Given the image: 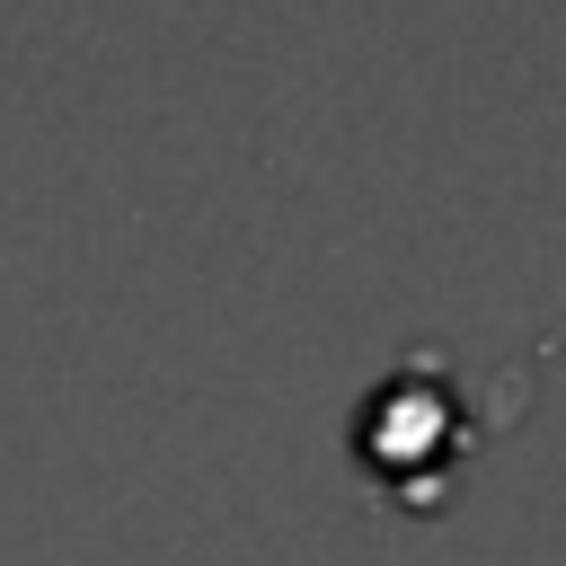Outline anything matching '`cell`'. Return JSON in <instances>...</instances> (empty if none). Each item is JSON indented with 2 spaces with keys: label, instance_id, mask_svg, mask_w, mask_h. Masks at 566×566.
Returning <instances> with one entry per match:
<instances>
[{
  "label": "cell",
  "instance_id": "cell-1",
  "mask_svg": "<svg viewBox=\"0 0 566 566\" xmlns=\"http://www.w3.org/2000/svg\"><path fill=\"white\" fill-rule=\"evenodd\" d=\"M460 442H469V433H460V398L442 389L433 363L389 371V380L363 398V416H354V451H363V469H371L398 504H442Z\"/></svg>",
  "mask_w": 566,
  "mask_h": 566
}]
</instances>
